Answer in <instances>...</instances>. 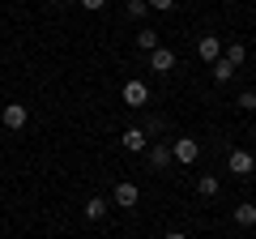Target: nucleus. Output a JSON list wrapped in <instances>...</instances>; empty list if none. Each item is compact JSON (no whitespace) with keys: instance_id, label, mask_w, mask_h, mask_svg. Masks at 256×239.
<instances>
[{"instance_id":"16","label":"nucleus","mask_w":256,"mask_h":239,"mask_svg":"<svg viewBox=\"0 0 256 239\" xmlns=\"http://www.w3.org/2000/svg\"><path fill=\"white\" fill-rule=\"evenodd\" d=\"M146 13H150V4H146V0H128V18H132V22H141Z\"/></svg>"},{"instance_id":"2","label":"nucleus","mask_w":256,"mask_h":239,"mask_svg":"<svg viewBox=\"0 0 256 239\" xmlns=\"http://www.w3.org/2000/svg\"><path fill=\"white\" fill-rule=\"evenodd\" d=\"M120 98H124L128 107H146V102H150V86L141 82V77H128L124 90H120Z\"/></svg>"},{"instance_id":"7","label":"nucleus","mask_w":256,"mask_h":239,"mask_svg":"<svg viewBox=\"0 0 256 239\" xmlns=\"http://www.w3.org/2000/svg\"><path fill=\"white\" fill-rule=\"evenodd\" d=\"M150 68H154L158 77H166L175 68V52L171 47H154V52H150Z\"/></svg>"},{"instance_id":"14","label":"nucleus","mask_w":256,"mask_h":239,"mask_svg":"<svg viewBox=\"0 0 256 239\" xmlns=\"http://www.w3.org/2000/svg\"><path fill=\"white\" fill-rule=\"evenodd\" d=\"M222 60H230V64H244V60H248V47L244 43H230V47H222Z\"/></svg>"},{"instance_id":"9","label":"nucleus","mask_w":256,"mask_h":239,"mask_svg":"<svg viewBox=\"0 0 256 239\" xmlns=\"http://www.w3.org/2000/svg\"><path fill=\"white\" fill-rule=\"evenodd\" d=\"M196 56H201L205 64L222 60V38H218V34H201V43H196Z\"/></svg>"},{"instance_id":"5","label":"nucleus","mask_w":256,"mask_h":239,"mask_svg":"<svg viewBox=\"0 0 256 239\" xmlns=\"http://www.w3.org/2000/svg\"><path fill=\"white\" fill-rule=\"evenodd\" d=\"M226 166H230V175H252L256 171V154H252V150H230Z\"/></svg>"},{"instance_id":"12","label":"nucleus","mask_w":256,"mask_h":239,"mask_svg":"<svg viewBox=\"0 0 256 239\" xmlns=\"http://www.w3.org/2000/svg\"><path fill=\"white\" fill-rule=\"evenodd\" d=\"M214 82H218V86H226L230 82V77H235V64H230V60H214Z\"/></svg>"},{"instance_id":"20","label":"nucleus","mask_w":256,"mask_h":239,"mask_svg":"<svg viewBox=\"0 0 256 239\" xmlns=\"http://www.w3.org/2000/svg\"><path fill=\"white\" fill-rule=\"evenodd\" d=\"M162 239H188V235H184V230H171V235H162Z\"/></svg>"},{"instance_id":"15","label":"nucleus","mask_w":256,"mask_h":239,"mask_svg":"<svg viewBox=\"0 0 256 239\" xmlns=\"http://www.w3.org/2000/svg\"><path fill=\"white\" fill-rule=\"evenodd\" d=\"M196 192L201 196H218V175H201V180H196Z\"/></svg>"},{"instance_id":"3","label":"nucleus","mask_w":256,"mask_h":239,"mask_svg":"<svg viewBox=\"0 0 256 239\" xmlns=\"http://www.w3.org/2000/svg\"><path fill=\"white\" fill-rule=\"evenodd\" d=\"M137 201H141V188L132 184V180H120V184L111 188V205H124V210H132Z\"/></svg>"},{"instance_id":"6","label":"nucleus","mask_w":256,"mask_h":239,"mask_svg":"<svg viewBox=\"0 0 256 239\" xmlns=\"http://www.w3.org/2000/svg\"><path fill=\"white\" fill-rule=\"evenodd\" d=\"M146 162L154 166V171H166V166L175 162V154L162 146V141H150V150H146Z\"/></svg>"},{"instance_id":"13","label":"nucleus","mask_w":256,"mask_h":239,"mask_svg":"<svg viewBox=\"0 0 256 239\" xmlns=\"http://www.w3.org/2000/svg\"><path fill=\"white\" fill-rule=\"evenodd\" d=\"M137 47H141L146 56L154 52V47H162V43H158V30H150V26H146V30H137Z\"/></svg>"},{"instance_id":"8","label":"nucleus","mask_w":256,"mask_h":239,"mask_svg":"<svg viewBox=\"0 0 256 239\" xmlns=\"http://www.w3.org/2000/svg\"><path fill=\"white\" fill-rule=\"evenodd\" d=\"M120 146H124L128 154H146V150H150V132L146 128H128L124 137H120Z\"/></svg>"},{"instance_id":"17","label":"nucleus","mask_w":256,"mask_h":239,"mask_svg":"<svg viewBox=\"0 0 256 239\" xmlns=\"http://www.w3.org/2000/svg\"><path fill=\"white\" fill-rule=\"evenodd\" d=\"M235 107H239V111H256V90H244V94L235 98Z\"/></svg>"},{"instance_id":"1","label":"nucleus","mask_w":256,"mask_h":239,"mask_svg":"<svg viewBox=\"0 0 256 239\" xmlns=\"http://www.w3.org/2000/svg\"><path fill=\"white\" fill-rule=\"evenodd\" d=\"M26 120H30L26 102H4V107H0V124H4V128H9V132L26 128Z\"/></svg>"},{"instance_id":"19","label":"nucleus","mask_w":256,"mask_h":239,"mask_svg":"<svg viewBox=\"0 0 256 239\" xmlns=\"http://www.w3.org/2000/svg\"><path fill=\"white\" fill-rule=\"evenodd\" d=\"M102 4H107V0H82V9H90V13H98Z\"/></svg>"},{"instance_id":"11","label":"nucleus","mask_w":256,"mask_h":239,"mask_svg":"<svg viewBox=\"0 0 256 239\" xmlns=\"http://www.w3.org/2000/svg\"><path fill=\"white\" fill-rule=\"evenodd\" d=\"M230 218H235V226H256V205H235V214H230Z\"/></svg>"},{"instance_id":"4","label":"nucleus","mask_w":256,"mask_h":239,"mask_svg":"<svg viewBox=\"0 0 256 239\" xmlns=\"http://www.w3.org/2000/svg\"><path fill=\"white\" fill-rule=\"evenodd\" d=\"M171 154H175V162H180V166H192V162H196V154H201V146H196V137H175Z\"/></svg>"},{"instance_id":"10","label":"nucleus","mask_w":256,"mask_h":239,"mask_svg":"<svg viewBox=\"0 0 256 239\" xmlns=\"http://www.w3.org/2000/svg\"><path fill=\"white\" fill-rule=\"evenodd\" d=\"M107 210H111V201H107V196H90V201L82 205V214H86V218H90V222L107 218Z\"/></svg>"},{"instance_id":"18","label":"nucleus","mask_w":256,"mask_h":239,"mask_svg":"<svg viewBox=\"0 0 256 239\" xmlns=\"http://www.w3.org/2000/svg\"><path fill=\"white\" fill-rule=\"evenodd\" d=\"M150 9H158V13H166V9H175V0H146Z\"/></svg>"}]
</instances>
